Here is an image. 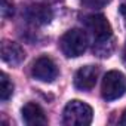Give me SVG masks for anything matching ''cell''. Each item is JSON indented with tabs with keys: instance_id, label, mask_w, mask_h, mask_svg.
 I'll list each match as a JSON object with an SVG mask.
<instances>
[{
	"instance_id": "cell-4",
	"label": "cell",
	"mask_w": 126,
	"mask_h": 126,
	"mask_svg": "<svg viewBox=\"0 0 126 126\" xmlns=\"http://www.w3.org/2000/svg\"><path fill=\"white\" fill-rule=\"evenodd\" d=\"M126 92V77L116 70L108 71L101 85V95L105 101H114L123 96Z\"/></svg>"
},
{
	"instance_id": "cell-7",
	"label": "cell",
	"mask_w": 126,
	"mask_h": 126,
	"mask_svg": "<svg viewBox=\"0 0 126 126\" xmlns=\"http://www.w3.org/2000/svg\"><path fill=\"white\" fill-rule=\"evenodd\" d=\"M99 68L96 65H85L77 70L74 76V86L79 91H91L98 80Z\"/></svg>"
},
{
	"instance_id": "cell-3",
	"label": "cell",
	"mask_w": 126,
	"mask_h": 126,
	"mask_svg": "<svg viewBox=\"0 0 126 126\" xmlns=\"http://www.w3.org/2000/svg\"><path fill=\"white\" fill-rule=\"evenodd\" d=\"M59 47L67 58H77L88 47V34L80 28H71L61 37Z\"/></svg>"
},
{
	"instance_id": "cell-2",
	"label": "cell",
	"mask_w": 126,
	"mask_h": 126,
	"mask_svg": "<svg viewBox=\"0 0 126 126\" xmlns=\"http://www.w3.org/2000/svg\"><path fill=\"white\" fill-rule=\"evenodd\" d=\"M94 110L83 101H70L62 113V123L67 126H88L92 123Z\"/></svg>"
},
{
	"instance_id": "cell-9",
	"label": "cell",
	"mask_w": 126,
	"mask_h": 126,
	"mask_svg": "<svg viewBox=\"0 0 126 126\" xmlns=\"http://www.w3.org/2000/svg\"><path fill=\"white\" fill-rule=\"evenodd\" d=\"M21 114H22V120L30 125V126H34V125H46L47 123V117L43 111V108L36 104V102H27L22 110H21Z\"/></svg>"
},
{
	"instance_id": "cell-15",
	"label": "cell",
	"mask_w": 126,
	"mask_h": 126,
	"mask_svg": "<svg viewBox=\"0 0 126 126\" xmlns=\"http://www.w3.org/2000/svg\"><path fill=\"white\" fill-rule=\"evenodd\" d=\"M123 62L126 65V45H125V49H123Z\"/></svg>"
},
{
	"instance_id": "cell-5",
	"label": "cell",
	"mask_w": 126,
	"mask_h": 126,
	"mask_svg": "<svg viewBox=\"0 0 126 126\" xmlns=\"http://www.w3.org/2000/svg\"><path fill=\"white\" fill-rule=\"evenodd\" d=\"M31 73H33L34 79H37L40 82H45V83L53 82L58 77V74H59L56 64L53 62V59H50L49 56L37 58L34 61V64H33Z\"/></svg>"
},
{
	"instance_id": "cell-11",
	"label": "cell",
	"mask_w": 126,
	"mask_h": 126,
	"mask_svg": "<svg viewBox=\"0 0 126 126\" xmlns=\"http://www.w3.org/2000/svg\"><path fill=\"white\" fill-rule=\"evenodd\" d=\"M111 0H80V3L88 9H99L108 5Z\"/></svg>"
},
{
	"instance_id": "cell-8",
	"label": "cell",
	"mask_w": 126,
	"mask_h": 126,
	"mask_svg": "<svg viewBox=\"0 0 126 126\" xmlns=\"http://www.w3.org/2000/svg\"><path fill=\"white\" fill-rule=\"evenodd\" d=\"M0 53H2V59L9 65H19L25 58L24 49L18 43L11 42V40H3Z\"/></svg>"
},
{
	"instance_id": "cell-16",
	"label": "cell",
	"mask_w": 126,
	"mask_h": 126,
	"mask_svg": "<svg viewBox=\"0 0 126 126\" xmlns=\"http://www.w3.org/2000/svg\"><path fill=\"white\" fill-rule=\"evenodd\" d=\"M52 2H56V0H52Z\"/></svg>"
},
{
	"instance_id": "cell-14",
	"label": "cell",
	"mask_w": 126,
	"mask_h": 126,
	"mask_svg": "<svg viewBox=\"0 0 126 126\" xmlns=\"http://www.w3.org/2000/svg\"><path fill=\"white\" fill-rule=\"evenodd\" d=\"M120 123H122V125H126V111L123 113V116H122V119H120Z\"/></svg>"
},
{
	"instance_id": "cell-12",
	"label": "cell",
	"mask_w": 126,
	"mask_h": 126,
	"mask_svg": "<svg viewBox=\"0 0 126 126\" xmlns=\"http://www.w3.org/2000/svg\"><path fill=\"white\" fill-rule=\"evenodd\" d=\"M12 14H14L12 3H9L8 0H3V2H2V15L3 16H11Z\"/></svg>"
},
{
	"instance_id": "cell-13",
	"label": "cell",
	"mask_w": 126,
	"mask_h": 126,
	"mask_svg": "<svg viewBox=\"0 0 126 126\" xmlns=\"http://www.w3.org/2000/svg\"><path fill=\"white\" fill-rule=\"evenodd\" d=\"M120 14L123 15V18H125V21H126V5H122V6H120Z\"/></svg>"
},
{
	"instance_id": "cell-10",
	"label": "cell",
	"mask_w": 126,
	"mask_h": 126,
	"mask_svg": "<svg viewBox=\"0 0 126 126\" xmlns=\"http://www.w3.org/2000/svg\"><path fill=\"white\" fill-rule=\"evenodd\" d=\"M14 94V85L9 80L6 73H2L0 76V99L2 101H8Z\"/></svg>"
},
{
	"instance_id": "cell-1",
	"label": "cell",
	"mask_w": 126,
	"mask_h": 126,
	"mask_svg": "<svg viewBox=\"0 0 126 126\" xmlns=\"http://www.w3.org/2000/svg\"><path fill=\"white\" fill-rule=\"evenodd\" d=\"M85 27L94 37V52L98 56H110L113 52V30L107 18L101 14L89 15L83 19Z\"/></svg>"
},
{
	"instance_id": "cell-6",
	"label": "cell",
	"mask_w": 126,
	"mask_h": 126,
	"mask_svg": "<svg viewBox=\"0 0 126 126\" xmlns=\"http://www.w3.org/2000/svg\"><path fill=\"white\" fill-rule=\"evenodd\" d=\"M52 16H53L52 9L47 5H31L24 12L25 21L33 25H37V27L49 24L52 21Z\"/></svg>"
}]
</instances>
